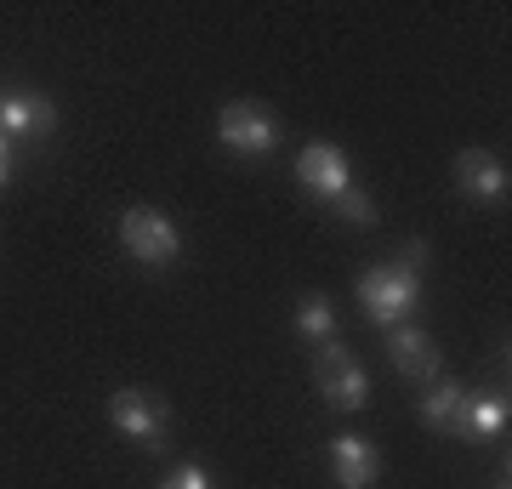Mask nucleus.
Masks as SVG:
<instances>
[{
    "instance_id": "1",
    "label": "nucleus",
    "mask_w": 512,
    "mask_h": 489,
    "mask_svg": "<svg viewBox=\"0 0 512 489\" xmlns=\"http://www.w3.org/2000/svg\"><path fill=\"white\" fill-rule=\"evenodd\" d=\"M359 302H365V319L370 325H410V313L421 308V279L416 268H404L399 256L387 262V268H370L365 279H359Z\"/></svg>"
},
{
    "instance_id": "2",
    "label": "nucleus",
    "mask_w": 512,
    "mask_h": 489,
    "mask_svg": "<svg viewBox=\"0 0 512 489\" xmlns=\"http://www.w3.org/2000/svg\"><path fill=\"white\" fill-rule=\"evenodd\" d=\"M120 245H126L143 268H171L177 251H183V234L171 228V217H160L154 205H131L120 217Z\"/></svg>"
},
{
    "instance_id": "3",
    "label": "nucleus",
    "mask_w": 512,
    "mask_h": 489,
    "mask_svg": "<svg viewBox=\"0 0 512 489\" xmlns=\"http://www.w3.org/2000/svg\"><path fill=\"white\" fill-rule=\"evenodd\" d=\"M217 137H222V148H234L245 160H262V154L279 148L285 126H279V114L262 109V103H228L222 120H217Z\"/></svg>"
},
{
    "instance_id": "4",
    "label": "nucleus",
    "mask_w": 512,
    "mask_h": 489,
    "mask_svg": "<svg viewBox=\"0 0 512 489\" xmlns=\"http://www.w3.org/2000/svg\"><path fill=\"white\" fill-rule=\"evenodd\" d=\"M109 421H114V433H126L131 444H143V450H160L165 433H171L165 399H154V393H143V387H120V393L109 399Z\"/></svg>"
},
{
    "instance_id": "5",
    "label": "nucleus",
    "mask_w": 512,
    "mask_h": 489,
    "mask_svg": "<svg viewBox=\"0 0 512 489\" xmlns=\"http://www.w3.org/2000/svg\"><path fill=\"white\" fill-rule=\"evenodd\" d=\"M313 370H319V399H330L336 410H365V404H370V376L353 364V353L336 342V336L319 342Z\"/></svg>"
},
{
    "instance_id": "6",
    "label": "nucleus",
    "mask_w": 512,
    "mask_h": 489,
    "mask_svg": "<svg viewBox=\"0 0 512 489\" xmlns=\"http://www.w3.org/2000/svg\"><path fill=\"white\" fill-rule=\"evenodd\" d=\"M296 182L308 188L313 200H336L342 188H353V165L336 143H308L296 154Z\"/></svg>"
},
{
    "instance_id": "7",
    "label": "nucleus",
    "mask_w": 512,
    "mask_h": 489,
    "mask_svg": "<svg viewBox=\"0 0 512 489\" xmlns=\"http://www.w3.org/2000/svg\"><path fill=\"white\" fill-rule=\"evenodd\" d=\"M456 188L467 194V200H478V205H501L512 182H507V165L495 160V154L467 148V154H456Z\"/></svg>"
},
{
    "instance_id": "8",
    "label": "nucleus",
    "mask_w": 512,
    "mask_h": 489,
    "mask_svg": "<svg viewBox=\"0 0 512 489\" xmlns=\"http://www.w3.org/2000/svg\"><path fill=\"white\" fill-rule=\"evenodd\" d=\"M330 478H336V489H370L376 478H382V455H376V444L342 433L336 444H330Z\"/></svg>"
},
{
    "instance_id": "9",
    "label": "nucleus",
    "mask_w": 512,
    "mask_h": 489,
    "mask_svg": "<svg viewBox=\"0 0 512 489\" xmlns=\"http://www.w3.org/2000/svg\"><path fill=\"white\" fill-rule=\"evenodd\" d=\"M387 353H393V370L410 381H439V347H433V336H421L416 325H393L387 330Z\"/></svg>"
},
{
    "instance_id": "10",
    "label": "nucleus",
    "mask_w": 512,
    "mask_h": 489,
    "mask_svg": "<svg viewBox=\"0 0 512 489\" xmlns=\"http://www.w3.org/2000/svg\"><path fill=\"white\" fill-rule=\"evenodd\" d=\"M57 109L35 91H6L0 97V137H40V131H52Z\"/></svg>"
},
{
    "instance_id": "11",
    "label": "nucleus",
    "mask_w": 512,
    "mask_h": 489,
    "mask_svg": "<svg viewBox=\"0 0 512 489\" xmlns=\"http://www.w3.org/2000/svg\"><path fill=\"white\" fill-rule=\"evenodd\" d=\"M421 421L433 427V433H461V410H467V393H461L456 381H427V393H421Z\"/></svg>"
},
{
    "instance_id": "12",
    "label": "nucleus",
    "mask_w": 512,
    "mask_h": 489,
    "mask_svg": "<svg viewBox=\"0 0 512 489\" xmlns=\"http://www.w3.org/2000/svg\"><path fill=\"white\" fill-rule=\"evenodd\" d=\"M507 393H495V387H484V393H467V410H461V433L473 438H501L507 433Z\"/></svg>"
},
{
    "instance_id": "13",
    "label": "nucleus",
    "mask_w": 512,
    "mask_h": 489,
    "mask_svg": "<svg viewBox=\"0 0 512 489\" xmlns=\"http://www.w3.org/2000/svg\"><path fill=\"white\" fill-rule=\"evenodd\" d=\"M296 330H302L308 342H330V336H336V308H330V296H302V302H296Z\"/></svg>"
},
{
    "instance_id": "14",
    "label": "nucleus",
    "mask_w": 512,
    "mask_h": 489,
    "mask_svg": "<svg viewBox=\"0 0 512 489\" xmlns=\"http://www.w3.org/2000/svg\"><path fill=\"white\" fill-rule=\"evenodd\" d=\"M330 205H336V217L353 222V228H370V222H376V200H370V194H359V188H342Z\"/></svg>"
},
{
    "instance_id": "15",
    "label": "nucleus",
    "mask_w": 512,
    "mask_h": 489,
    "mask_svg": "<svg viewBox=\"0 0 512 489\" xmlns=\"http://www.w3.org/2000/svg\"><path fill=\"white\" fill-rule=\"evenodd\" d=\"M160 489H211V478H205V467H177Z\"/></svg>"
},
{
    "instance_id": "16",
    "label": "nucleus",
    "mask_w": 512,
    "mask_h": 489,
    "mask_svg": "<svg viewBox=\"0 0 512 489\" xmlns=\"http://www.w3.org/2000/svg\"><path fill=\"white\" fill-rule=\"evenodd\" d=\"M12 182V137H0V188Z\"/></svg>"
},
{
    "instance_id": "17",
    "label": "nucleus",
    "mask_w": 512,
    "mask_h": 489,
    "mask_svg": "<svg viewBox=\"0 0 512 489\" xmlns=\"http://www.w3.org/2000/svg\"><path fill=\"white\" fill-rule=\"evenodd\" d=\"M495 489H507V478H501V484H495Z\"/></svg>"
}]
</instances>
